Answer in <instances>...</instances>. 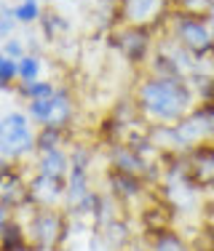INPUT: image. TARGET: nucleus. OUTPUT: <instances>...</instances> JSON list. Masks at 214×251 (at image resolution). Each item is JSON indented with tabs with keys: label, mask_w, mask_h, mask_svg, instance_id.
Segmentation results:
<instances>
[{
	"label": "nucleus",
	"mask_w": 214,
	"mask_h": 251,
	"mask_svg": "<svg viewBox=\"0 0 214 251\" xmlns=\"http://www.w3.org/2000/svg\"><path fill=\"white\" fill-rule=\"evenodd\" d=\"M134 101L139 107L142 121H150L153 126H174L198 107V97L187 77L147 75L136 86Z\"/></svg>",
	"instance_id": "f257e3e1"
},
{
	"label": "nucleus",
	"mask_w": 214,
	"mask_h": 251,
	"mask_svg": "<svg viewBox=\"0 0 214 251\" xmlns=\"http://www.w3.org/2000/svg\"><path fill=\"white\" fill-rule=\"evenodd\" d=\"M169 35L185 49L193 59H209L214 49V32L209 19L198 14H185V11H171L169 14Z\"/></svg>",
	"instance_id": "f03ea898"
},
{
	"label": "nucleus",
	"mask_w": 214,
	"mask_h": 251,
	"mask_svg": "<svg viewBox=\"0 0 214 251\" xmlns=\"http://www.w3.org/2000/svg\"><path fill=\"white\" fill-rule=\"evenodd\" d=\"M27 241L35 251H56L67 238V217L59 208H49V206H35V211L29 214L27 225Z\"/></svg>",
	"instance_id": "7ed1b4c3"
},
{
	"label": "nucleus",
	"mask_w": 214,
	"mask_h": 251,
	"mask_svg": "<svg viewBox=\"0 0 214 251\" xmlns=\"http://www.w3.org/2000/svg\"><path fill=\"white\" fill-rule=\"evenodd\" d=\"M35 152V128L27 112L11 110L0 115V158L3 160H25Z\"/></svg>",
	"instance_id": "20e7f679"
},
{
	"label": "nucleus",
	"mask_w": 214,
	"mask_h": 251,
	"mask_svg": "<svg viewBox=\"0 0 214 251\" xmlns=\"http://www.w3.org/2000/svg\"><path fill=\"white\" fill-rule=\"evenodd\" d=\"M171 11H174V0H118V14L123 25L147 27L153 32L169 22Z\"/></svg>",
	"instance_id": "39448f33"
},
{
	"label": "nucleus",
	"mask_w": 214,
	"mask_h": 251,
	"mask_svg": "<svg viewBox=\"0 0 214 251\" xmlns=\"http://www.w3.org/2000/svg\"><path fill=\"white\" fill-rule=\"evenodd\" d=\"M112 46L129 59V64L139 67V64H150L153 51H156V32L147 27H129L123 25V29L118 35H112Z\"/></svg>",
	"instance_id": "423d86ee"
},
{
	"label": "nucleus",
	"mask_w": 214,
	"mask_h": 251,
	"mask_svg": "<svg viewBox=\"0 0 214 251\" xmlns=\"http://www.w3.org/2000/svg\"><path fill=\"white\" fill-rule=\"evenodd\" d=\"M0 203L8 206L11 211L22 206H32L25 176L11 160H0Z\"/></svg>",
	"instance_id": "0eeeda50"
},
{
	"label": "nucleus",
	"mask_w": 214,
	"mask_h": 251,
	"mask_svg": "<svg viewBox=\"0 0 214 251\" xmlns=\"http://www.w3.org/2000/svg\"><path fill=\"white\" fill-rule=\"evenodd\" d=\"M187 155V179L195 187H214V139L190 147Z\"/></svg>",
	"instance_id": "6e6552de"
},
{
	"label": "nucleus",
	"mask_w": 214,
	"mask_h": 251,
	"mask_svg": "<svg viewBox=\"0 0 214 251\" xmlns=\"http://www.w3.org/2000/svg\"><path fill=\"white\" fill-rule=\"evenodd\" d=\"M27 187H29L32 206H49V208H56L59 203H64V193H67V182L49 179L43 174H35L27 182Z\"/></svg>",
	"instance_id": "1a4fd4ad"
},
{
	"label": "nucleus",
	"mask_w": 214,
	"mask_h": 251,
	"mask_svg": "<svg viewBox=\"0 0 214 251\" xmlns=\"http://www.w3.org/2000/svg\"><path fill=\"white\" fill-rule=\"evenodd\" d=\"M107 158H110V166L115 171L134 174V176H142V179H147V176H150V169H156V166H153L147 158H142L139 152H134L129 145H121V142L110 147Z\"/></svg>",
	"instance_id": "9d476101"
},
{
	"label": "nucleus",
	"mask_w": 214,
	"mask_h": 251,
	"mask_svg": "<svg viewBox=\"0 0 214 251\" xmlns=\"http://www.w3.org/2000/svg\"><path fill=\"white\" fill-rule=\"evenodd\" d=\"M70 169H73V163H70V150H64V147L40 152L38 160H35V174H43L49 179H62V182H67Z\"/></svg>",
	"instance_id": "9b49d317"
},
{
	"label": "nucleus",
	"mask_w": 214,
	"mask_h": 251,
	"mask_svg": "<svg viewBox=\"0 0 214 251\" xmlns=\"http://www.w3.org/2000/svg\"><path fill=\"white\" fill-rule=\"evenodd\" d=\"M107 184H110V195L118 201H136L145 195V179L134 176V174H123V171L110 169L107 174Z\"/></svg>",
	"instance_id": "f8f14e48"
},
{
	"label": "nucleus",
	"mask_w": 214,
	"mask_h": 251,
	"mask_svg": "<svg viewBox=\"0 0 214 251\" xmlns=\"http://www.w3.org/2000/svg\"><path fill=\"white\" fill-rule=\"evenodd\" d=\"M91 193V179H88V169H83V166H73L67 174V193H64V203L70 206V211H73L78 203L86 198V195Z\"/></svg>",
	"instance_id": "ddd939ff"
},
{
	"label": "nucleus",
	"mask_w": 214,
	"mask_h": 251,
	"mask_svg": "<svg viewBox=\"0 0 214 251\" xmlns=\"http://www.w3.org/2000/svg\"><path fill=\"white\" fill-rule=\"evenodd\" d=\"M29 249L32 246H29V241H27L25 225H22L19 219H11V222L0 230V251H29Z\"/></svg>",
	"instance_id": "4468645a"
},
{
	"label": "nucleus",
	"mask_w": 214,
	"mask_h": 251,
	"mask_svg": "<svg viewBox=\"0 0 214 251\" xmlns=\"http://www.w3.org/2000/svg\"><path fill=\"white\" fill-rule=\"evenodd\" d=\"M67 142V128H56V126H40L35 131V155L49 152V150H59Z\"/></svg>",
	"instance_id": "2eb2a0df"
},
{
	"label": "nucleus",
	"mask_w": 214,
	"mask_h": 251,
	"mask_svg": "<svg viewBox=\"0 0 214 251\" xmlns=\"http://www.w3.org/2000/svg\"><path fill=\"white\" fill-rule=\"evenodd\" d=\"M150 251H190L187 241L174 230H153Z\"/></svg>",
	"instance_id": "dca6fc26"
},
{
	"label": "nucleus",
	"mask_w": 214,
	"mask_h": 251,
	"mask_svg": "<svg viewBox=\"0 0 214 251\" xmlns=\"http://www.w3.org/2000/svg\"><path fill=\"white\" fill-rule=\"evenodd\" d=\"M56 91L51 80H32V83H16V94L25 101H35V99H49Z\"/></svg>",
	"instance_id": "f3484780"
},
{
	"label": "nucleus",
	"mask_w": 214,
	"mask_h": 251,
	"mask_svg": "<svg viewBox=\"0 0 214 251\" xmlns=\"http://www.w3.org/2000/svg\"><path fill=\"white\" fill-rule=\"evenodd\" d=\"M32 80H43V56H38V53H27L19 62V83Z\"/></svg>",
	"instance_id": "a211bd4d"
},
{
	"label": "nucleus",
	"mask_w": 214,
	"mask_h": 251,
	"mask_svg": "<svg viewBox=\"0 0 214 251\" xmlns=\"http://www.w3.org/2000/svg\"><path fill=\"white\" fill-rule=\"evenodd\" d=\"M40 29H43L46 40H56L62 32L70 29V22L64 19V16L54 14V11H43V16H40Z\"/></svg>",
	"instance_id": "6ab92c4d"
},
{
	"label": "nucleus",
	"mask_w": 214,
	"mask_h": 251,
	"mask_svg": "<svg viewBox=\"0 0 214 251\" xmlns=\"http://www.w3.org/2000/svg\"><path fill=\"white\" fill-rule=\"evenodd\" d=\"M43 3L40 0H22V3L14 5V14H16V22L19 25H35V22H40V16H43Z\"/></svg>",
	"instance_id": "aec40b11"
},
{
	"label": "nucleus",
	"mask_w": 214,
	"mask_h": 251,
	"mask_svg": "<svg viewBox=\"0 0 214 251\" xmlns=\"http://www.w3.org/2000/svg\"><path fill=\"white\" fill-rule=\"evenodd\" d=\"M16 27H19V22H16L14 5H11V3H5V0H0V40L14 38Z\"/></svg>",
	"instance_id": "412c9836"
},
{
	"label": "nucleus",
	"mask_w": 214,
	"mask_h": 251,
	"mask_svg": "<svg viewBox=\"0 0 214 251\" xmlns=\"http://www.w3.org/2000/svg\"><path fill=\"white\" fill-rule=\"evenodd\" d=\"M14 83H19V62L3 59V64H0V91L14 88Z\"/></svg>",
	"instance_id": "4be33fe9"
},
{
	"label": "nucleus",
	"mask_w": 214,
	"mask_h": 251,
	"mask_svg": "<svg viewBox=\"0 0 214 251\" xmlns=\"http://www.w3.org/2000/svg\"><path fill=\"white\" fill-rule=\"evenodd\" d=\"M3 56L5 59H14V62H22V59L27 56V43H25V38H8V40H3Z\"/></svg>",
	"instance_id": "5701e85b"
},
{
	"label": "nucleus",
	"mask_w": 214,
	"mask_h": 251,
	"mask_svg": "<svg viewBox=\"0 0 214 251\" xmlns=\"http://www.w3.org/2000/svg\"><path fill=\"white\" fill-rule=\"evenodd\" d=\"M174 8L177 11H185V14L206 16L214 8V0H174Z\"/></svg>",
	"instance_id": "b1692460"
},
{
	"label": "nucleus",
	"mask_w": 214,
	"mask_h": 251,
	"mask_svg": "<svg viewBox=\"0 0 214 251\" xmlns=\"http://www.w3.org/2000/svg\"><path fill=\"white\" fill-rule=\"evenodd\" d=\"M91 158H94L91 147H86V145H73V147H70V163H73V166L91 169Z\"/></svg>",
	"instance_id": "393cba45"
},
{
	"label": "nucleus",
	"mask_w": 214,
	"mask_h": 251,
	"mask_svg": "<svg viewBox=\"0 0 214 251\" xmlns=\"http://www.w3.org/2000/svg\"><path fill=\"white\" fill-rule=\"evenodd\" d=\"M11 214H14V211H11L8 206H3V203H0V230H3V227L8 225L11 219H14V217H11Z\"/></svg>",
	"instance_id": "a878e982"
},
{
	"label": "nucleus",
	"mask_w": 214,
	"mask_h": 251,
	"mask_svg": "<svg viewBox=\"0 0 214 251\" xmlns=\"http://www.w3.org/2000/svg\"><path fill=\"white\" fill-rule=\"evenodd\" d=\"M206 238H209V246L214 249V219H212L209 225H206Z\"/></svg>",
	"instance_id": "bb28decb"
},
{
	"label": "nucleus",
	"mask_w": 214,
	"mask_h": 251,
	"mask_svg": "<svg viewBox=\"0 0 214 251\" xmlns=\"http://www.w3.org/2000/svg\"><path fill=\"white\" fill-rule=\"evenodd\" d=\"M206 19H209V27H212V32H214V8L209 11V14H206Z\"/></svg>",
	"instance_id": "cd10ccee"
},
{
	"label": "nucleus",
	"mask_w": 214,
	"mask_h": 251,
	"mask_svg": "<svg viewBox=\"0 0 214 251\" xmlns=\"http://www.w3.org/2000/svg\"><path fill=\"white\" fill-rule=\"evenodd\" d=\"M3 59H5V56H3V49H0V64H3Z\"/></svg>",
	"instance_id": "c85d7f7f"
},
{
	"label": "nucleus",
	"mask_w": 214,
	"mask_h": 251,
	"mask_svg": "<svg viewBox=\"0 0 214 251\" xmlns=\"http://www.w3.org/2000/svg\"><path fill=\"white\" fill-rule=\"evenodd\" d=\"M56 251H70V249H56Z\"/></svg>",
	"instance_id": "c756f323"
},
{
	"label": "nucleus",
	"mask_w": 214,
	"mask_h": 251,
	"mask_svg": "<svg viewBox=\"0 0 214 251\" xmlns=\"http://www.w3.org/2000/svg\"><path fill=\"white\" fill-rule=\"evenodd\" d=\"M40 3H43V5H46V3H49V0H40Z\"/></svg>",
	"instance_id": "7c9ffc66"
},
{
	"label": "nucleus",
	"mask_w": 214,
	"mask_h": 251,
	"mask_svg": "<svg viewBox=\"0 0 214 251\" xmlns=\"http://www.w3.org/2000/svg\"><path fill=\"white\" fill-rule=\"evenodd\" d=\"M16 3H22V0H16Z\"/></svg>",
	"instance_id": "2f4dec72"
},
{
	"label": "nucleus",
	"mask_w": 214,
	"mask_h": 251,
	"mask_svg": "<svg viewBox=\"0 0 214 251\" xmlns=\"http://www.w3.org/2000/svg\"><path fill=\"white\" fill-rule=\"evenodd\" d=\"M212 139H214V134H212Z\"/></svg>",
	"instance_id": "473e14b6"
}]
</instances>
